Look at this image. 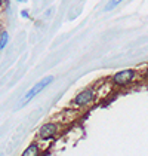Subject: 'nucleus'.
I'll return each mask as SVG.
<instances>
[{
    "mask_svg": "<svg viewBox=\"0 0 148 156\" xmlns=\"http://www.w3.org/2000/svg\"><path fill=\"white\" fill-rule=\"evenodd\" d=\"M52 82H53V76H45L43 79H40V80H39V82H37L33 88H30V89H28V92L22 97L21 106H24V104H27L28 101H31V100H33V98H34L39 92H42V91H43L46 86H49Z\"/></svg>",
    "mask_w": 148,
    "mask_h": 156,
    "instance_id": "f257e3e1",
    "label": "nucleus"
},
{
    "mask_svg": "<svg viewBox=\"0 0 148 156\" xmlns=\"http://www.w3.org/2000/svg\"><path fill=\"white\" fill-rule=\"evenodd\" d=\"M136 73L135 70H130V69H127V70H122V72L116 73L114 76H113V82L116 85H127L130 83L133 79H135Z\"/></svg>",
    "mask_w": 148,
    "mask_h": 156,
    "instance_id": "f03ea898",
    "label": "nucleus"
},
{
    "mask_svg": "<svg viewBox=\"0 0 148 156\" xmlns=\"http://www.w3.org/2000/svg\"><path fill=\"white\" fill-rule=\"evenodd\" d=\"M93 89H90V88H87V89H83L82 92H79L77 95L74 97V104L76 106H87V104H90L92 101H93Z\"/></svg>",
    "mask_w": 148,
    "mask_h": 156,
    "instance_id": "7ed1b4c3",
    "label": "nucleus"
},
{
    "mask_svg": "<svg viewBox=\"0 0 148 156\" xmlns=\"http://www.w3.org/2000/svg\"><path fill=\"white\" fill-rule=\"evenodd\" d=\"M56 132H58V125L55 122H48L39 129V137L42 140H49L53 135H56Z\"/></svg>",
    "mask_w": 148,
    "mask_h": 156,
    "instance_id": "20e7f679",
    "label": "nucleus"
},
{
    "mask_svg": "<svg viewBox=\"0 0 148 156\" xmlns=\"http://www.w3.org/2000/svg\"><path fill=\"white\" fill-rule=\"evenodd\" d=\"M37 155H39V144L37 143H31L22 153V156H37Z\"/></svg>",
    "mask_w": 148,
    "mask_h": 156,
    "instance_id": "39448f33",
    "label": "nucleus"
},
{
    "mask_svg": "<svg viewBox=\"0 0 148 156\" xmlns=\"http://www.w3.org/2000/svg\"><path fill=\"white\" fill-rule=\"evenodd\" d=\"M8 42H9V33L6 30H3V33L0 34V51H3V49L6 48Z\"/></svg>",
    "mask_w": 148,
    "mask_h": 156,
    "instance_id": "423d86ee",
    "label": "nucleus"
},
{
    "mask_svg": "<svg viewBox=\"0 0 148 156\" xmlns=\"http://www.w3.org/2000/svg\"><path fill=\"white\" fill-rule=\"evenodd\" d=\"M122 2H123V0H110V2H108V5L105 6V9H104V11H105V12H108V11H113V9H114V8H116L117 5H120Z\"/></svg>",
    "mask_w": 148,
    "mask_h": 156,
    "instance_id": "0eeeda50",
    "label": "nucleus"
},
{
    "mask_svg": "<svg viewBox=\"0 0 148 156\" xmlns=\"http://www.w3.org/2000/svg\"><path fill=\"white\" fill-rule=\"evenodd\" d=\"M28 15H30V13H28V11H27V9L21 11V16H22V18H28Z\"/></svg>",
    "mask_w": 148,
    "mask_h": 156,
    "instance_id": "6e6552de",
    "label": "nucleus"
},
{
    "mask_svg": "<svg viewBox=\"0 0 148 156\" xmlns=\"http://www.w3.org/2000/svg\"><path fill=\"white\" fill-rule=\"evenodd\" d=\"M3 33V25H2V23H0V34Z\"/></svg>",
    "mask_w": 148,
    "mask_h": 156,
    "instance_id": "1a4fd4ad",
    "label": "nucleus"
},
{
    "mask_svg": "<svg viewBox=\"0 0 148 156\" xmlns=\"http://www.w3.org/2000/svg\"><path fill=\"white\" fill-rule=\"evenodd\" d=\"M2 5H3V0H0V8H2Z\"/></svg>",
    "mask_w": 148,
    "mask_h": 156,
    "instance_id": "9d476101",
    "label": "nucleus"
},
{
    "mask_svg": "<svg viewBox=\"0 0 148 156\" xmlns=\"http://www.w3.org/2000/svg\"><path fill=\"white\" fill-rule=\"evenodd\" d=\"M16 2H24V0H16Z\"/></svg>",
    "mask_w": 148,
    "mask_h": 156,
    "instance_id": "9b49d317",
    "label": "nucleus"
}]
</instances>
